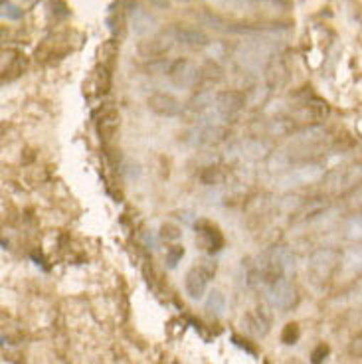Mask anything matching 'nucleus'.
I'll return each instance as SVG.
<instances>
[{
    "mask_svg": "<svg viewBox=\"0 0 362 364\" xmlns=\"http://www.w3.org/2000/svg\"><path fill=\"white\" fill-rule=\"evenodd\" d=\"M356 299L362 301V279L358 282V287H356Z\"/></svg>",
    "mask_w": 362,
    "mask_h": 364,
    "instance_id": "27",
    "label": "nucleus"
},
{
    "mask_svg": "<svg viewBox=\"0 0 362 364\" xmlns=\"http://www.w3.org/2000/svg\"><path fill=\"white\" fill-rule=\"evenodd\" d=\"M171 82L176 85V87H184V90H188L192 87L194 83L198 82V70H196V65L188 62V60H179V62H174L171 68Z\"/></svg>",
    "mask_w": 362,
    "mask_h": 364,
    "instance_id": "11",
    "label": "nucleus"
},
{
    "mask_svg": "<svg viewBox=\"0 0 362 364\" xmlns=\"http://www.w3.org/2000/svg\"><path fill=\"white\" fill-rule=\"evenodd\" d=\"M147 105H149V109L156 115H161V117H179L182 113L181 101L169 95V93H161V91L153 93L147 101Z\"/></svg>",
    "mask_w": 362,
    "mask_h": 364,
    "instance_id": "10",
    "label": "nucleus"
},
{
    "mask_svg": "<svg viewBox=\"0 0 362 364\" xmlns=\"http://www.w3.org/2000/svg\"><path fill=\"white\" fill-rule=\"evenodd\" d=\"M325 115L326 107L323 103H319V101H315V103H307V105H303L301 109L295 111V117H297V121H301V123H317V121H321Z\"/></svg>",
    "mask_w": 362,
    "mask_h": 364,
    "instance_id": "15",
    "label": "nucleus"
},
{
    "mask_svg": "<svg viewBox=\"0 0 362 364\" xmlns=\"http://www.w3.org/2000/svg\"><path fill=\"white\" fill-rule=\"evenodd\" d=\"M131 30L139 36L149 34V30H153V18L143 9H137L131 16Z\"/></svg>",
    "mask_w": 362,
    "mask_h": 364,
    "instance_id": "18",
    "label": "nucleus"
},
{
    "mask_svg": "<svg viewBox=\"0 0 362 364\" xmlns=\"http://www.w3.org/2000/svg\"><path fill=\"white\" fill-rule=\"evenodd\" d=\"M159 9H169V0H153Z\"/></svg>",
    "mask_w": 362,
    "mask_h": 364,
    "instance_id": "26",
    "label": "nucleus"
},
{
    "mask_svg": "<svg viewBox=\"0 0 362 364\" xmlns=\"http://www.w3.org/2000/svg\"><path fill=\"white\" fill-rule=\"evenodd\" d=\"M14 9H16V6H12V4H4V16H9V18H18L20 10Z\"/></svg>",
    "mask_w": 362,
    "mask_h": 364,
    "instance_id": "25",
    "label": "nucleus"
},
{
    "mask_svg": "<svg viewBox=\"0 0 362 364\" xmlns=\"http://www.w3.org/2000/svg\"><path fill=\"white\" fill-rule=\"evenodd\" d=\"M263 285H265V297H267L272 307L287 311L297 303V289L293 287L289 277H275V279L265 282Z\"/></svg>",
    "mask_w": 362,
    "mask_h": 364,
    "instance_id": "5",
    "label": "nucleus"
},
{
    "mask_svg": "<svg viewBox=\"0 0 362 364\" xmlns=\"http://www.w3.org/2000/svg\"><path fill=\"white\" fill-rule=\"evenodd\" d=\"M339 262H341V254L333 247L315 250L309 255L307 262V273L311 283L313 285H325L333 277V273L339 269Z\"/></svg>",
    "mask_w": 362,
    "mask_h": 364,
    "instance_id": "2",
    "label": "nucleus"
},
{
    "mask_svg": "<svg viewBox=\"0 0 362 364\" xmlns=\"http://www.w3.org/2000/svg\"><path fill=\"white\" fill-rule=\"evenodd\" d=\"M362 182V166L361 164H353L346 166L343 171H336L329 176L326 188L331 192H346L356 188Z\"/></svg>",
    "mask_w": 362,
    "mask_h": 364,
    "instance_id": "7",
    "label": "nucleus"
},
{
    "mask_svg": "<svg viewBox=\"0 0 362 364\" xmlns=\"http://www.w3.org/2000/svg\"><path fill=\"white\" fill-rule=\"evenodd\" d=\"M182 255H184V247L181 244H172L166 250V265L169 267H176V264L182 259Z\"/></svg>",
    "mask_w": 362,
    "mask_h": 364,
    "instance_id": "23",
    "label": "nucleus"
},
{
    "mask_svg": "<svg viewBox=\"0 0 362 364\" xmlns=\"http://www.w3.org/2000/svg\"><path fill=\"white\" fill-rule=\"evenodd\" d=\"M323 176H325V168L321 164L303 163L285 171L275 182L281 188H295V186H305V184L319 182Z\"/></svg>",
    "mask_w": 362,
    "mask_h": 364,
    "instance_id": "4",
    "label": "nucleus"
},
{
    "mask_svg": "<svg viewBox=\"0 0 362 364\" xmlns=\"http://www.w3.org/2000/svg\"><path fill=\"white\" fill-rule=\"evenodd\" d=\"M348 204L354 208H362V184H358L356 188H353V194L348 198Z\"/></svg>",
    "mask_w": 362,
    "mask_h": 364,
    "instance_id": "24",
    "label": "nucleus"
},
{
    "mask_svg": "<svg viewBox=\"0 0 362 364\" xmlns=\"http://www.w3.org/2000/svg\"><path fill=\"white\" fill-rule=\"evenodd\" d=\"M97 123V131H100L101 136H111L119 127V113L117 109H113V107H107V109H103L101 113V117L95 121Z\"/></svg>",
    "mask_w": 362,
    "mask_h": 364,
    "instance_id": "16",
    "label": "nucleus"
},
{
    "mask_svg": "<svg viewBox=\"0 0 362 364\" xmlns=\"http://www.w3.org/2000/svg\"><path fill=\"white\" fill-rule=\"evenodd\" d=\"M325 146V133L323 129L311 127L303 133H299L297 136L291 139V143L285 151V155L289 159V163H295V161H307L309 156L317 155L319 151Z\"/></svg>",
    "mask_w": 362,
    "mask_h": 364,
    "instance_id": "3",
    "label": "nucleus"
},
{
    "mask_svg": "<svg viewBox=\"0 0 362 364\" xmlns=\"http://www.w3.org/2000/svg\"><path fill=\"white\" fill-rule=\"evenodd\" d=\"M242 325L254 337H265L270 331V325H272V317L265 311V307H255L254 311L245 313V317L242 318Z\"/></svg>",
    "mask_w": 362,
    "mask_h": 364,
    "instance_id": "12",
    "label": "nucleus"
},
{
    "mask_svg": "<svg viewBox=\"0 0 362 364\" xmlns=\"http://www.w3.org/2000/svg\"><path fill=\"white\" fill-rule=\"evenodd\" d=\"M295 269V255L287 246H275L263 255L260 262V277L262 283L275 279V277H287Z\"/></svg>",
    "mask_w": 362,
    "mask_h": 364,
    "instance_id": "1",
    "label": "nucleus"
},
{
    "mask_svg": "<svg viewBox=\"0 0 362 364\" xmlns=\"http://www.w3.org/2000/svg\"><path fill=\"white\" fill-rule=\"evenodd\" d=\"M159 237L166 242V244H179L182 240V230L181 226H176V224H172V222H164L161 230H159Z\"/></svg>",
    "mask_w": 362,
    "mask_h": 364,
    "instance_id": "21",
    "label": "nucleus"
},
{
    "mask_svg": "<svg viewBox=\"0 0 362 364\" xmlns=\"http://www.w3.org/2000/svg\"><path fill=\"white\" fill-rule=\"evenodd\" d=\"M344 236L351 242H362V214L353 216L344 226Z\"/></svg>",
    "mask_w": 362,
    "mask_h": 364,
    "instance_id": "22",
    "label": "nucleus"
},
{
    "mask_svg": "<svg viewBox=\"0 0 362 364\" xmlns=\"http://www.w3.org/2000/svg\"><path fill=\"white\" fill-rule=\"evenodd\" d=\"M339 277L348 282V279H356L362 275V244L351 246L341 254V262H339Z\"/></svg>",
    "mask_w": 362,
    "mask_h": 364,
    "instance_id": "8",
    "label": "nucleus"
},
{
    "mask_svg": "<svg viewBox=\"0 0 362 364\" xmlns=\"http://www.w3.org/2000/svg\"><path fill=\"white\" fill-rule=\"evenodd\" d=\"M212 275H214V269L208 267V265H194L191 272L186 273V277H184V291H186V295L192 301L202 299L208 293V285Z\"/></svg>",
    "mask_w": 362,
    "mask_h": 364,
    "instance_id": "6",
    "label": "nucleus"
},
{
    "mask_svg": "<svg viewBox=\"0 0 362 364\" xmlns=\"http://www.w3.org/2000/svg\"><path fill=\"white\" fill-rule=\"evenodd\" d=\"M226 307L228 301L224 293L220 291V289H212V291H208V297H206V311H208L210 315L220 317V315H224Z\"/></svg>",
    "mask_w": 362,
    "mask_h": 364,
    "instance_id": "17",
    "label": "nucleus"
},
{
    "mask_svg": "<svg viewBox=\"0 0 362 364\" xmlns=\"http://www.w3.org/2000/svg\"><path fill=\"white\" fill-rule=\"evenodd\" d=\"M226 171L222 166H206L202 173H200V182L206 184V186H218V184H224L226 182Z\"/></svg>",
    "mask_w": 362,
    "mask_h": 364,
    "instance_id": "19",
    "label": "nucleus"
},
{
    "mask_svg": "<svg viewBox=\"0 0 362 364\" xmlns=\"http://www.w3.org/2000/svg\"><path fill=\"white\" fill-rule=\"evenodd\" d=\"M194 228H196L194 230L196 232V240H198L202 250H206L208 254H216V252H220L224 247V236H222V232L214 224H210L206 220H200Z\"/></svg>",
    "mask_w": 362,
    "mask_h": 364,
    "instance_id": "9",
    "label": "nucleus"
},
{
    "mask_svg": "<svg viewBox=\"0 0 362 364\" xmlns=\"http://www.w3.org/2000/svg\"><path fill=\"white\" fill-rule=\"evenodd\" d=\"M226 131L222 125H198L194 131V143L200 146H214L224 141Z\"/></svg>",
    "mask_w": 362,
    "mask_h": 364,
    "instance_id": "14",
    "label": "nucleus"
},
{
    "mask_svg": "<svg viewBox=\"0 0 362 364\" xmlns=\"http://www.w3.org/2000/svg\"><path fill=\"white\" fill-rule=\"evenodd\" d=\"M179 40H181L182 44L192 46V48H202V46L208 44L206 36L202 32H198V30H192V28H182V30H179Z\"/></svg>",
    "mask_w": 362,
    "mask_h": 364,
    "instance_id": "20",
    "label": "nucleus"
},
{
    "mask_svg": "<svg viewBox=\"0 0 362 364\" xmlns=\"http://www.w3.org/2000/svg\"><path fill=\"white\" fill-rule=\"evenodd\" d=\"M265 151H267L265 143L257 139H244L232 146V155L238 156L240 161H257L265 155Z\"/></svg>",
    "mask_w": 362,
    "mask_h": 364,
    "instance_id": "13",
    "label": "nucleus"
}]
</instances>
